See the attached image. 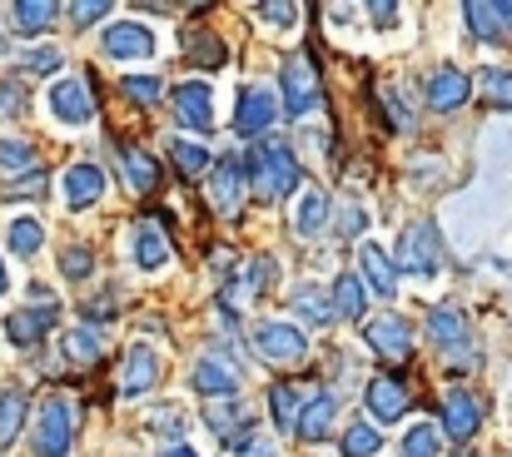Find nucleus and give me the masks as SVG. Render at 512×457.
Masks as SVG:
<instances>
[{
  "mask_svg": "<svg viewBox=\"0 0 512 457\" xmlns=\"http://www.w3.org/2000/svg\"><path fill=\"white\" fill-rule=\"evenodd\" d=\"M249 184L264 199H289L299 189V159H294V150L279 145V140L254 145V154H249Z\"/></svg>",
  "mask_w": 512,
  "mask_h": 457,
  "instance_id": "1",
  "label": "nucleus"
},
{
  "mask_svg": "<svg viewBox=\"0 0 512 457\" xmlns=\"http://www.w3.org/2000/svg\"><path fill=\"white\" fill-rule=\"evenodd\" d=\"M319 105H324V85H319L314 55H289L284 60V115L309 120Z\"/></svg>",
  "mask_w": 512,
  "mask_h": 457,
  "instance_id": "2",
  "label": "nucleus"
},
{
  "mask_svg": "<svg viewBox=\"0 0 512 457\" xmlns=\"http://www.w3.org/2000/svg\"><path fill=\"white\" fill-rule=\"evenodd\" d=\"M75 443V403L70 398H45L35 418V457H65Z\"/></svg>",
  "mask_w": 512,
  "mask_h": 457,
  "instance_id": "3",
  "label": "nucleus"
},
{
  "mask_svg": "<svg viewBox=\"0 0 512 457\" xmlns=\"http://www.w3.org/2000/svg\"><path fill=\"white\" fill-rule=\"evenodd\" d=\"M398 269L433 279V274L443 269V234H438L433 224H413V229L403 234V244H398Z\"/></svg>",
  "mask_w": 512,
  "mask_h": 457,
  "instance_id": "4",
  "label": "nucleus"
},
{
  "mask_svg": "<svg viewBox=\"0 0 512 457\" xmlns=\"http://www.w3.org/2000/svg\"><path fill=\"white\" fill-rule=\"evenodd\" d=\"M363 343L373 353H383L388 363H403V358H413V323L403 313H378L363 323Z\"/></svg>",
  "mask_w": 512,
  "mask_h": 457,
  "instance_id": "5",
  "label": "nucleus"
},
{
  "mask_svg": "<svg viewBox=\"0 0 512 457\" xmlns=\"http://www.w3.org/2000/svg\"><path fill=\"white\" fill-rule=\"evenodd\" d=\"M50 115H55L60 125H70V130L90 125V120H95L90 85H85L80 75H70V80H55V85H50Z\"/></svg>",
  "mask_w": 512,
  "mask_h": 457,
  "instance_id": "6",
  "label": "nucleus"
},
{
  "mask_svg": "<svg viewBox=\"0 0 512 457\" xmlns=\"http://www.w3.org/2000/svg\"><path fill=\"white\" fill-rule=\"evenodd\" d=\"M254 353L264 363H299L309 353V338L294 323H259L254 328Z\"/></svg>",
  "mask_w": 512,
  "mask_h": 457,
  "instance_id": "7",
  "label": "nucleus"
},
{
  "mask_svg": "<svg viewBox=\"0 0 512 457\" xmlns=\"http://www.w3.org/2000/svg\"><path fill=\"white\" fill-rule=\"evenodd\" d=\"M55 323H60V304L40 294L35 308H20V313L5 318V338H10L15 348H35V343H45V333H50Z\"/></svg>",
  "mask_w": 512,
  "mask_h": 457,
  "instance_id": "8",
  "label": "nucleus"
},
{
  "mask_svg": "<svg viewBox=\"0 0 512 457\" xmlns=\"http://www.w3.org/2000/svg\"><path fill=\"white\" fill-rule=\"evenodd\" d=\"M428 338L448 353V358H468L473 363V333H468V318L453 304H438L428 313Z\"/></svg>",
  "mask_w": 512,
  "mask_h": 457,
  "instance_id": "9",
  "label": "nucleus"
},
{
  "mask_svg": "<svg viewBox=\"0 0 512 457\" xmlns=\"http://www.w3.org/2000/svg\"><path fill=\"white\" fill-rule=\"evenodd\" d=\"M100 45H105L110 60H150V55H155V30L140 25V20H120V25L105 30Z\"/></svg>",
  "mask_w": 512,
  "mask_h": 457,
  "instance_id": "10",
  "label": "nucleus"
},
{
  "mask_svg": "<svg viewBox=\"0 0 512 457\" xmlns=\"http://www.w3.org/2000/svg\"><path fill=\"white\" fill-rule=\"evenodd\" d=\"M274 120H279V100H274L264 85H249V90L239 95L234 130H239V135H269V130H274Z\"/></svg>",
  "mask_w": 512,
  "mask_h": 457,
  "instance_id": "11",
  "label": "nucleus"
},
{
  "mask_svg": "<svg viewBox=\"0 0 512 457\" xmlns=\"http://www.w3.org/2000/svg\"><path fill=\"white\" fill-rule=\"evenodd\" d=\"M244 164L239 159H219L214 164V179H209V199H214V209L224 214V219H234L239 209H244Z\"/></svg>",
  "mask_w": 512,
  "mask_h": 457,
  "instance_id": "12",
  "label": "nucleus"
},
{
  "mask_svg": "<svg viewBox=\"0 0 512 457\" xmlns=\"http://www.w3.org/2000/svg\"><path fill=\"white\" fill-rule=\"evenodd\" d=\"M463 20H468V30H473L478 40H488V45L512 40V0L508 5H483V0H473V5H463Z\"/></svg>",
  "mask_w": 512,
  "mask_h": 457,
  "instance_id": "13",
  "label": "nucleus"
},
{
  "mask_svg": "<svg viewBox=\"0 0 512 457\" xmlns=\"http://www.w3.org/2000/svg\"><path fill=\"white\" fill-rule=\"evenodd\" d=\"M209 85L204 80H184L179 90H174V115H179V125H189L194 135H204L209 125H214V110H209Z\"/></svg>",
  "mask_w": 512,
  "mask_h": 457,
  "instance_id": "14",
  "label": "nucleus"
},
{
  "mask_svg": "<svg viewBox=\"0 0 512 457\" xmlns=\"http://www.w3.org/2000/svg\"><path fill=\"white\" fill-rule=\"evenodd\" d=\"M60 184H65V209H70V214L100 204V194H105V174H100V164H70Z\"/></svg>",
  "mask_w": 512,
  "mask_h": 457,
  "instance_id": "15",
  "label": "nucleus"
},
{
  "mask_svg": "<svg viewBox=\"0 0 512 457\" xmlns=\"http://www.w3.org/2000/svg\"><path fill=\"white\" fill-rule=\"evenodd\" d=\"M478 423H483L478 398H473L468 388H453V393L443 398V433H448V438H458V443H468V438L478 433Z\"/></svg>",
  "mask_w": 512,
  "mask_h": 457,
  "instance_id": "16",
  "label": "nucleus"
},
{
  "mask_svg": "<svg viewBox=\"0 0 512 457\" xmlns=\"http://www.w3.org/2000/svg\"><path fill=\"white\" fill-rule=\"evenodd\" d=\"M468 95H473V85H468V75L463 70H453V65H438L433 75H428V105L433 110H458V105H468Z\"/></svg>",
  "mask_w": 512,
  "mask_h": 457,
  "instance_id": "17",
  "label": "nucleus"
},
{
  "mask_svg": "<svg viewBox=\"0 0 512 457\" xmlns=\"http://www.w3.org/2000/svg\"><path fill=\"white\" fill-rule=\"evenodd\" d=\"M189 388H194L199 398H234L239 368H229V363H219V358H199L194 373H189Z\"/></svg>",
  "mask_w": 512,
  "mask_h": 457,
  "instance_id": "18",
  "label": "nucleus"
},
{
  "mask_svg": "<svg viewBox=\"0 0 512 457\" xmlns=\"http://www.w3.org/2000/svg\"><path fill=\"white\" fill-rule=\"evenodd\" d=\"M358 269H363V284L378 294V299H393L398 294V264H388V254L378 244H363L358 249Z\"/></svg>",
  "mask_w": 512,
  "mask_h": 457,
  "instance_id": "19",
  "label": "nucleus"
},
{
  "mask_svg": "<svg viewBox=\"0 0 512 457\" xmlns=\"http://www.w3.org/2000/svg\"><path fill=\"white\" fill-rule=\"evenodd\" d=\"M155 383H160V358H155L145 343H135V348H130V358H125L120 393H125V398H140V393H150Z\"/></svg>",
  "mask_w": 512,
  "mask_h": 457,
  "instance_id": "20",
  "label": "nucleus"
},
{
  "mask_svg": "<svg viewBox=\"0 0 512 457\" xmlns=\"http://www.w3.org/2000/svg\"><path fill=\"white\" fill-rule=\"evenodd\" d=\"M334 418H339V398H334V393H319V398H309V403H304V413H299L294 433H299V438H309V443H324V438L334 433Z\"/></svg>",
  "mask_w": 512,
  "mask_h": 457,
  "instance_id": "21",
  "label": "nucleus"
},
{
  "mask_svg": "<svg viewBox=\"0 0 512 457\" xmlns=\"http://www.w3.org/2000/svg\"><path fill=\"white\" fill-rule=\"evenodd\" d=\"M368 413H373L378 423H398V418L408 413V388H403L398 378H373V383H368Z\"/></svg>",
  "mask_w": 512,
  "mask_h": 457,
  "instance_id": "22",
  "label": "nucleus"
},
{
  "mask_svg": "<svg viewBox=\"0 0 512 457\" xmlns=\"http://www.w3.org/2000/svg\"><path fill=\"white\" fill-rule=\"evenodd\" d=\"M135 264L145 274H155V269L170 264V239H165V229L155 219H140V229H135Z\"/></svg>",
  "mask_w": 512,
  "mask_h": 457,
  "instance_id": "23",
  "label": "nucleus"
},
{
  "mask_svg": "<svg viewBox=\"0 0 512 457\" xmlns=\"http://www.w3.org/2000/svg\"><path fill=\"white\" fill-rule=\"evenodd\" d=\"M120 164H125V174H130V184L140 194H155L160 189V159L155 154L135 150V145H120Z\"/></svg>",
  "mask_w": 512,
  "mask_h": 457,
  "instance_id": "24",
  "label": "nucleus"
},
{
  "mask_svg": "<svg viewBox=\"0 0 512 457\" xmlns=\"http://www.w3.org/2000/svg\"><path fill=\"white\" fill-rule=\"evenodd\" d=\"M5 239H10V254L35 259V254H40V244H45V224H40V219H30V214H15V219L5 224Z\"/></svg>",
  "mask_w": 512,
  "mask_h": 457,
  "instance_id": "25",
  "label": "nucleus"
},
{
  "mask_svg": "<svg viewBox=\"0 0 512 457\" xmlns=\"http://www.w3.org/2000/svg\"><path fill=\"white\" fill-rule=\"evenodd\" d=\"M304 403H309V393H304V388H294V383H274V393H269V408H274V428L294 433V423H299Z\"/></svg>",
  "mask_w": 512,
  "mask_h": 457,
  "instance_id": "26",
  "label": "nucleus"
},
{
  "mask_svg": "<svg viewBox=\"0 0 512 457\" xmlns=\"http://www.w3.org/2000/svg\"><path fill=\"white\" fill-rule=\"evenodd\" d=\"M10 20H15L20 35H45L50 20H55V5L50 0H20V5H10Z\"/></svg>",
  "mask_w": 512,
  "mask_h": 457,
  "instance_id": "27",
  "label": "nucleus"
},
{
  "mask_svg": "<svg viewBox=\"0 0 512 457\" xmlns=\"http://www.w3.org/2000/svg\"><path fill=\"white\" fill-rule=\"evenodd\" d=\"M324 224H329V199H324V189H309V194L299 199L294 229H299L304 239H314V234H324Z\"/></svg>",
  "mask_w": 512,
  "mask_h": 457,
  "instance_id": "28",
  "label": "nucleus"
},
{
  "mask_svg": "<svg viewBox=\"0 0 512 457\" xmlns=\"http://www.w3.org/2000/svg\"><path fill=\"white\" fill-rule=\"evenodd\" d=\"M25 413H30V403H25V393H0V448H10L15 438H20V428H25Z\"/></svg>",
  "mask_w": 512,
  "mask_h": 457,
  "instance_id": "29",
  "label": "nucleus"
},
{
  "mask_svg": "<svg viewBox=\"0 0 512 457\" xmlns=\"http://www.w3.org/2000/svg\"><path fill=\"white\" fill-rule=\"evenodd\" d=\"M184 55H189L194 65H204V70L224 65V45H219L209 30H184Z\"/></svg>",
  "mask_w": 512,
  "mask_h": 457,
  "instance_id": "30",
  "label": "nucleus"
},
{
  "mask_svg": "<svg viewBox=\"0 0 512 457\" xmlns=\"http://www.w3.org/2000/svg\"><path fill=\"white\" fill-rule=\"evenodd\" d=\"M334 318H363V279L339 274V284H334Z\"/></svg>",
  "mask_w": 512,
  "mask_h": 457,
  "instance_id": "31",
  "label": "nucleus"
},
{
  "mask_svg": "<svg viewBox=\"0 0 512 457\" xmlns=\"http://www.w3.org/2000/svg\"><path fill=\"white\" fill-rule=\"evenodd\" d=\"M294 308H299V318H309L314 328H329V323H334V308H329V299H324L314 284L294 294Z\"/></svg>",
  "mask_w": 512,
  "mask_h": 457,
  "instance_id": "32",
  "label": "nucleus"
},
{
  "mask_svg": "<svg viewBox=\"0 0 512 457\" xmlns=\"http://www.w3.org/2000/svg\"><path fill=\"white\" fill-rule=\"evenodd\" d=\"M403 457H443V433L433 423H418L408 438H403Z\"/></svg>",
  "mask_w": 512,
  "mask_h": 457,
  "instance_id": "33",
  "label": "nucleus"
},
{
  "mask_svg": "<svg viewBox=\"0 0 512 457\" xmlns=\"http://www.w3.org/2000/svg\"><path fill=\"white\" fill-rule=\"evenodd\" d=\"M170 159H174V169H179L184 179H194V174H204V169H209V150H204V145H189V140H174Z\"/></svg>",
  "mask_w": 512,
  "mask_h": 457,
  "instance_id": "34",
  "label": "nucleus"
},
{
  "mask_svg": "<svg viewBox=\"0 0 512 457\" xmlns=\"http://www.w3.org/2000/svg\"><path fill=\"white\" fill-rule=\"evenodd\" d=\"M378 448H383L378 428H368V423H348V433H343V457H373Z\"/></svg>",
  "mask_w": 512,
  "mask_h": 457,
  "instance_id": "35",
  "label": "nucleus"
},
{
  "mask_svg": "<svg viewBox=\"0 0 512 457\" xmlns=\"http://www.w3.org/2000/svg\"><path fill=\"white\" fill-rule=\"evenodd\" d=\"M60 274H65L70 284H85V279L95 274V254H90L85 244H70V249L60 254Z\"/></svg>",
  "mask_w": 512,
  "mask_h": 457,
  "instance_id": "36",
  "label": "nucleus"
},
{
  "mask_svg": "<svg viewBox=\"0 0 512 457\" xmlns=\"http://www.w3.org/2000/svg\"><path fill=\"white\" fill-rule=\"evenodd\" d=\"M65 358H70V363H95V358H100V333H95V328H70Z\"/></svg>",
  "mask_w": 512,
  "mask_h": 457,
  "instance_id": "37",
  "label": "nucleus"
},
{
  "mask_svg": "<svg viewBox=\"0 0 512 457\" xmlns=\"http://www.w3.org/2000/svg\"><path fill=\"white\" fill-rule=\"evenodd\" d=\"M478 85H483L488 105H498V110H512V75H503L498 65H488V70L478 75Z\"/></svg>",
  "mask_w": 512,
  "mask_h": 457,
  "instance_id": "38",
  "label": "nucleus"
},
{
  "mask_svg": "<svg viewBox=\"0 0 512 457\" xmlns=\"http://www.w3.org/2000/svg\"><path fill=\"white\" fill-rule=\"evenodd\" d=\"M120 90H125L135 105H160V100H165V80H160V75H130Z\"/></svg>",
  "mask_w": 512,
  "mask_h": 457,
  "instance_id": "39",
  "label": "nucleus"
},
{
  "mask_svg": "<svg viewBox=\"0 0 512 457\" xmlns=\"http://www.w3.org/2000/svg\"><path fill=\"white\" fill-rule=\"evenodd\" d=\"M160 438H174V448L184 443V413L174 408V403H165V408H150V418H145Z\"/></svg>",
  "mask_w": 512,
  "mask_h": 457,
  "instance_id": "40",
  "label": "nucleus"
},
{
  "mask_svg": "<svg viewBox=\"0 0 512 457\" xmlns=\"http://www.w3.org/2000/svg\"><path fill=\"white\" fill-rule=\"evenodd\" d=\"M65 65V55L55 50V45H40V50H25V60H20V70L25 75H55Z\"/></svg>",
  "mask_w": 512,
  "mask_h": 457,
  "instance_id": "41",
  "label": "nucleus"
},
{
  "mask_svg": "<svg viewBox=\"0 0 512 457\" xmlns=\"http://www.w3.org/2000/svg\"><path fill=\"white\" fill-rule=\"evenodd\" d=\"M35 150L25 140H0V174H15V169H30Z\"/></svg>",
  "mask_w": 512,
  "mask_h": 457,
  "instance_id": "42",
  "label": "nucleus"
},
{
  "mask_svg": "<svg viewBox=\"0 0 512 457\" xmlns=\"http://www.w3.org/2000/svg\"><path fill=\"white\" fill-rule=\"evenodd\" d=\"M259 20H264V25H274V30H294L299 5H289V0H264V5H259Z\"/></svg>",
  "mask_w": 512,
  "mask_h": 457,
  "instance_id": "43",
  "label": "nucleus"
},
{
  "mask_svg": "<svg viewBox=\"0 0 512 457\" xmlns=\"http://www.w3.org/2000/svg\"><path fill=\"white\" fill-rule=\"evenodd\" d=\"M274 284H279V259L259 254V259H254V269H249V289H254V294H264V289H274Z\"/></svg>",
  "mask_w": 512,
  "mask_h": 457,
  "instance_id": "44",
  "label": "nucleus"
},
{
  "mask_svg": "<svg viewBox=\"0 0 512 457\" xmlns=\"http://www.w3.org/2000/svg\"><path fill=\"white\" fill-rule=\"evenodd\" d=\"M45 184H50V179H45L40 169H30V174H20V179L10 184V199H40V194H45Z\"/></svg>",
  "mask_w": 512,
  "mask_h": 457,
  "instance_id": "45",
  "label": "nucleus"
},
{
  "mask_svg": "<svg viewBox=\"0 0 512 457\" xmlns=\"http://www.w3.org/2000/svg\"><path fill=\"white\" fill-rule=\"evenodd\" d=\"M105 15H110L105 0H80V5H70V25H95V20H105Z\"/></svg>",
  "mask_w": 512,
  "mask_h": 457,
  "instance_id": "46",
  "label": "nucleus"
},
{
  "mask_svg": "<svg viewBox=\"0 0 512 457\" xmlns=\"http://www.w3.org/2000/svg\"><path fill=\"white\" fill-rule=\"evenodd\" d=\"M363 229H368V214H363V204H343V209H339V234L358 239Z\"/></svg>",
  "mask_w": 512,
  "mask_h": 457,
  "instance_id": "47",
  "label": "nucleus"
},
{
  "mask_svg": "<svg viewBox=\"0 0 512 457\" xmlns=\"http://www.w3.org/2000/svg\"><path fill=\"white\" fill-rule=\"evenodd\" d=\"M80 318H85V328L90 323H105V318H115V304L110 299H90V304L80 308Z\"/></svg>",
  "mask_w": 512,
  "mask_h": 457,
  "instance_id": "48",
  "label": "nucleus"
},
{
  "mask_svg": "<svg viewBox=\"0 0 512 457\" xmlns=\"http://www.w3.org/2000/svg\"><path fill=\"white\" fill-rule=\"evenodd\" d=\"M368 15H373V20H383V25H393V20H398V5H393V0H373V5H368Z\"/></svg>",
  "mask_w": 512,
  "mask_h": 457,
  "instance_id": "49",
  "label": "nucleus"
},
{
  "mask_svg": "<svg viewBox=\"0 0 512 457\" xmlns=\"http://www.w3.org/2000/svg\"><path fill=\"white\" fill-rule=\"evenodd\" d=\"M15 110H20V90L15 85H0V120L15 115Z\"/></svg>",
  "mask_w": 512,
  "mask_h": 457,
  "instance_id": "50",
  "label": "nucleus"
},
{
  "mask_svg": "<svg viewBox=\"0 0 512 457\" xmlns=\"http://www.w3.org/2000/svg\"><path fill=\"white\" fill-rule=\"evenodd\" d=\"M239 457H279L269 443H249V448H239Z\"/></svg>",
  "mask_w": 512,
  "mask_h": 457,
  "instance_id": "51",
  "label": "nucleus"
},
{
  "mask_svg": "<svg viewBox=\"0 0 512 457\" xmlns=\"http://www.w3.org/2000/svg\"><path fill=\"white\" fill-rule=\"evenodd\" d=\"M165 457H199V453H194L189 443H179V448H170V453H165Z\"/></svg>",
  "mask_w": 512,
  "mask_h": 457,
  "instance_id": "52",
  "label": "nucleus"
},
{
  "mask_svg": "<svg viewBox=\"0 0 512 457\" xmlns=\"http://www.w3.org/2000/svg\"><path fill=\"white\" fill-rule=\"evenodd\" d=\"M5 289H10V274H5V264H0V294H5Z\"/></svg>",
  "mask_w": 512,
  "mask_h": 457,
  "instance_id": "53",
  "label": "nucleus"
},
{
  "mask_svg": "<svg viewBox=\"0 0 512 457\" xmlns=\"http://www.w3.org/2000/svg\"><path fill=\"white\" fill-rule=\"evenodd\" d=\"M5 45H10V40H5V35H0V55H5Z\"/></svg>",
  "mask_w": 512,
  "mask_h": 457,
  "instance_id": "54",
  "label": "nucleus"
}]
</instances>
